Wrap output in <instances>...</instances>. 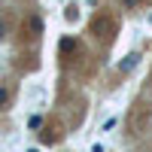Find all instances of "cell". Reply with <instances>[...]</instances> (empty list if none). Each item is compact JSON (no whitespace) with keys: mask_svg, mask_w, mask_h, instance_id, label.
<instances>
[{"mask_svg":"<svg viewBox=\"0 0 152 152\" xmlns=\"http://www.w3.org/2000/svg\"><path fill=\"white\" fill-rule=\"evenodd\" d=\"M137 64H140V52H128V55L119 61V70H122V73H131Z\"/></svg>","mask_w":152,"mask_h":152,"instance_id":"6da1fadb","label":"cell"},{"mask_svg":"<svg viewBox=\"0 0 152 152\" xmlns=\"http://www.w3.org/2000/svg\"><path fill=\"white\" fill-rule=\"evenodd\" d=\"M64 18H67V21H76V18H79V6H73V3H70L67 12H64Z\"/></svg>","mask_w":152,"mask_h":152,"instance_id":"7a4b0ae2","label":"cell"},{"mask_svg":"<svg viewBox=\"0 0 152 152\" xmlns=\"http://www.w3.org/2000/svg\"><path fill=\"white\" fill-rule=\"evenodd\" d=\"M6 104H9V88L0 85V110H6Z\"/></svg>","mask_w":152,"mask_h":152,"instance_id":"3957f363","label":"cell"},{"mask_svg":"<svg viewBox=\"0 0 152 152\" xmlns=\"http://www.w3.org/2000/svg\"><path fill=\"white\" fill-rule=\"evenodd\" d=\"M116 125H119V119H116V116H110V119L104 122V131H113V128H116Z\"/></svg>","mask_w":152,"mask_h":152,"instance_id":"277c9868","label":"cell"},{"mask_svg":"<svg viewBox=\"0 0 152 152\" xmlns=\"http://www.w3.org/2000/svg\"><path fill=\"white\" fill-rule=\"evenodd\" d=\"M31 31L40 34V31H43V21H40V18H31Z\"/></svg>","mask_w":152,"mask_h":152,"instance_id":"5b68a950","label":"cell"},{"mask_svg":"<svg viewBox=\"0 0 152 152\" xmlns=\"http://www.w3.org/2000/svg\"><path fill=\"white\" fill-rule=\"evenodd\" d=\"M40 125H43L40 116H31V119H28V128H40Z\"/></svg>","mask_w":152,"mask_h":152,"instance_id":"8992f818","label":"cell"},{"mask_svg":"<svg viewBox=\"0 0 152 152\" xmlns=\"http://www.w3.org/2000/svg\"><path fill=\"white\" fill-rule=\"evenodd\" d=\"M73 46H76L73 40H61V52H64V55H67V52H70V49H73Z\"/></svg>","mask_w":152,"mask_h":152,"instance_id":"52a82bcc","label":"cell"},{"mask_svg":"<svg viewBox=\"0 0 152 152\" xmlns=\"http://www.w3.org/2000/svg\"><path fill=\"white\" fill-rule=\"evenodd\" d=\"M122 3H125V9H134V6H137V0H122Z\"/></svg>","mask_w":152,"mask_h":152,"instance_id":"ba28073f","label":"cell"},{"mask_svg":"<svg viewBox=\"0 0 152 152\" xmlns=\"http://www.w3.org/2000/svg\"><path fill=\"white\" fill-rule=\"evenodd\" d=\"M28 152H40V149H28Z\"/></svg>","mask_w":152,"mask_h":152,"instance_id":"9c48e42d","label":"cell"}]
</instances>
